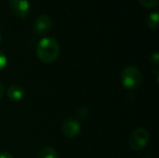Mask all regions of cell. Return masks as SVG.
Returning a JSON list of instances; mask_svg holds the SVG:
<instances>
[{
	"instance_id": "1",
	"label": "cell",
	"mask_w": 159,
	"mask_h": 158,
	"mask_svg": "<svg viewBox=\"0 0 159 158\" xmlns=\"http://www.w3.org/2000/svg\"><path fill=\"white\" fill-rule=\"evenodd\" d=\"M61 52L59 42L52 37H44L39 40L36 47V54L38 59L44 63L54 62Z\"/></svg>"
},
{
	"instance_id": "2",
	"label": "cell",
	"mask_w": 159,
	"mask_h": 158,
	"mask_svg": "<svg viewBox=\"0 0 159 158\" xmlns=\"http://www.w3.org/2000/svg\"><path fill=\"white\" fill-rule=\"evenodd\" d=\"M143 77L141 71L135 66H127L121 72V82L129 90H134L141 87Z\"/></svg>"
},
{
	"instance_id": "3",
	"label": "cell",
	"mask_w": 159,
	"mask_h": 158,
	"mask_svg": "<svg viewBox=\"0 0 159 158\" xmlns=\"http://www.w3.org/2000/svg\"><path fill=\"white\" fill-rule=\"evenodd\" d=\"M149 133L143 128L135 129L129 139V144L130 148L134 151H141L143 149L149 142Z\"/></svg>"
},
{
	"instance_id": "4",
	"label": "cell",
	"mask_w": 159,
	"mask_h": 158,
	"mask_svg": "<svg viewBox=\"0 0 159 158\" xmlns=\"http://www.w3.org/2000/svg\"><path fill=\"white\" fill-rule=\"evenodd\" d=\"M52 27V20L47 14L38 16L33 23V32L36 35L47 34Z\"/></svg>"
},
{
	"instance_id": "5",
	"label": "cell",
	"mask_w": 159,
	"mask_h": 158,
	"mask_svg": "<svg viewBox=\"0 0 159 158\" xmlns=\"http://www.w3.org/2000/svg\"><path fill=\"white\" fill-rule=\"evenodd\" d=\"M8 7L15 16L21 19H25L30 12V3L28 0H9Z\"/></svg>"
},
{
	"instance_id": "6",
	"label": "cell",
	"mask_w": 159,
	"mask_h": 158,
	"mask_svg": "<svg viewBox=\"0 0 159 158\" xmlns=\"http://www.w3.org/2000/svg\"><path fill=\"white\" fill-rule=\"evenodd\" d=\"M61 131L67 138H75L79 134L80 123L73 117L66 118L61 124Z\"/></svg>"
},
{
	"instance_id": "7",
	"label": "cell",
	"mask_w": 159,
	"mask_h": 158,
	"mask_svg": "<svg viewBox=\"0 0 159 158\" xmlns=\"http://www.w3.org/2000/svg\"><path fill=\"white\" fill-rule=\"evenodd\" d=\"M25 91L19 85H11L7 89V96L11 101H20L23 98Z\"/></svg>"
},
{
	"instance_id": "8",
	"label": "cell",
	"mask_w": 159,
	"mask_h": 158,
	"mask_svg": "<svg viewBox=\"0 0 159 158\" xmlns=\"http://www.w3.org/2000/svg\"><path fill=\"white\" fill-rule=\"evenodd\" d=\"M36 158H58V153L52 147H44L38 152Z\"/></svg>"
},
{
	"instance_id": "9",
	"label": "cell",
	"mask_w": 159,
	"mask_h": 158,
	"mask_svg": "<svg viewBox=\"0 0 159 158\" xmlns=\"http://www.w3.org/2000/svg\"><path fill=\"white\" fill-rule=\"evenodd\" d=\"M146 23L151 29H157L159 24V15L157 11H154L150 13L146 19Z\"/></svg>"
},
{
	"instance_id": "10",
	"label": "cell",
	"mask_w": 159,
	"mask_h": 158,
	"mask_svg": "<svg viewBox=\"0 0 159 158\" xmlns=\"http://www.w3.org/2000/svg\"><path fill=\"white\" fill-rule=\"evenodd\" d=\"M139 3L144 7L151 8V7H155L157 6L158 0H139Z\"/></svg>"
},
{
	"instance_id": "11",
	"label": "cell",
	"mask_w": 159,
	"mask_h": 158,
	"mask_svg": "<svg viewBox=\"0 0 159 158\" xmlns=\"http://www.w3.org/2000/svg\"><path fill=\"white\" fill-rule=\"evenodd\" d=\"M77 116L79 117V118H81V119H84V118H86L87 116H88V115H89V111H88V109L87 108H85V107H81V108H79L78 110H77Z\"/></svg>"
},
{
	"instance_id": "12",
	"label": "cell",
	"mask_w": 159,
	"mask_h": 158,
	"mask_svg": "<svg viewBox=\"0 0 159 158\" xmlns=\"http://www.w3.org/2000/svg\"><path fill=\"white\" fill-rule=\"evenodd\" d=\"M7 62V56L5 55V53H4V52L0 51V71H2V70L6 67Z\"/></svg>"
},
{
	"instance_id": "13",
	"label": "cell",
	"mask_w": 159,
	"mask_h": 158,
	"mask_svg": "<svg viewBox=\"0 0 159 158\" xmlns=\"http://www.w3.org/2000/svg\"><path fill=\"white\" fill-rule=\"evenodd\" d=\"M151 63H152V65L157 69V65H158L159 63V57H158V53H155V54H153L152 56H151Z\"/></svg>"
},
{
	"instance_id": "14",
	"label": "cell",
	"mask_w": 159,
	"mask_h": 158,
	"mask_svg": "<svg viewBox=\"0 0 159 158\" xmlns=\"http://www.w3.org/2000/svg\"><path fill=\"white\" fill-rule=\"evenodd\" d=\"M0 158H13V156L7 152H4L0 154Z\"/></svg>"
},
{
	"instance_id": "15",
	"label": "cell",
	"mask_w": 159,
	"mask_h": 158,
	"mask_svg": "<svg viewBox=\"0 0 159 158\" xmlns=\"http://www.w3.org/2000/svg\"><path fill=\"white\" fill-rule=\"evenodd\" d=\"M4 86H3V84L1 83V81H0V99L2 98V96L4 95Z\"/></svg>"
},
{
	"instance_id": "16",
	"label": "cell",
	"mask_w": 159,
	"mask_h": 158,
	"mask_svg": "<svg viewBox=\"0 0 159 158\" xmlns=\"http://www.w3.org/2000/svg\"><path fill=\"white\" fill-rule=\"evenodd\" d=\"M1 41H2V34L0 32V43H1Z\"/></svg>"
},
{
	"instance_id": "17",
	"label": "cell",
	"mask_w": 159,
	"mask_h": 158,
	"mask_svg": "<svg viewBox=\"0 0 159 158\" xmlns=\"http://www.w3.org/2000/svg\"><path fill=\"white\" fill-rule=\"evenodd\" d=\"M145 158H152L151 156H147V157H145Z\"/></svg>"
}]
</instances>
